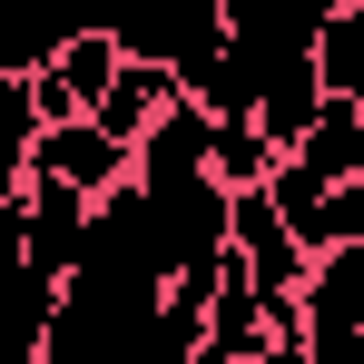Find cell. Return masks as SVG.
<instances>
[{"instance_id": "obj_1", "label": "cell", "mask_w": 364, "mask_h": 364, "mask_svg": "<svg viewBox=\"0 0 364 364\" xmlns=\"http://www.w3.org/2000/svg\"><path fill=\"white\" fill-rule=\"evenodd\" d=\"M207 296H217V256L168 276V286L69 276L60 305H50V335H40V364H197Z\"/></svg>"}, {"instance_id": "obj_2", "label": "cell", "mask_w": 364, "mask_h": 364, "mask_svg": "<svg viewBox=\"0 0 364 364\" xmlns=\"http://www.w3.org/2000/svg\"><path fill=\"white\" fill-rule=\"evenodd\" d=\"M99 30L119 40L128 60H207L217 40H227V0H99Z\"/></svg>"}, {"instance_id": "obj_3", "label": "cell", "mask_w": 364, "mask_h": 364, "mask_svg": "<svg viewBox=\"0 0 364 364\" xmlns=\"http://www.w3.org/2000/svg\"><path fill=\"white\" fill-rule=\"evenodd\" d=\"M119 40L109 30H79V40H60L50 60L30 69V109H40V128H60V119H89L99 99H109V79H119Z\"/></svg>"}, {"instance_id": "obj_4", "label": "cell", "mask_w": 364, "mask_h": 364, "mask_svg": "<svg viewBox=\"0 0 364 364\" xmlns=\"http://www.w3.org/2000/svg\"><path fill=\"white\" fill-rule=\"evenodd\" d=\"M30 178H60V187H79V197H109V187L138 178V148L109 138L99 119H60V128L30 138Z\"/></svg>"}, {"instance_id": "obj_5", "label": "cell", "mask_w": 364, "mask_h": 364, "mask_svg": "<svg viewBox=\"0 0 364 364\" xmlns=\"http://www.w3.org/2000/svg\"><path fill=\"white\" fill-rule=\"evenodd\" d=\"M89 207H99V197H79V187H60V178L20 187V256H30L50 286H69L79 256H89Z\"/></svg>"}, {"instance_id": "obj_6", "label": "cell", "mask_w": 364, "mask_h": 364, "mask_svg": "<svg viewBox=\"0 0 364 364\" xmlns=\"http://www.w3.org/2000/svg\"><path fill=\"white\" fill-rule=\"evenodd\" d=\"M178 99H187V79H178L168 60H119V79H109V99H99L89 119L109 128V138H128V148H138V138H148V128L168 119Z\"/></svg>"}, {"instance_id": "obj_7", "label": "cell", "mask_w": 364, "mask_h": 364, "mask_svg": "<svg viewBox=\"0 0 364 364\" xmlns=\"http://www.w3.org/2000/svg\"><path fill=\"white\" fill-rule=\"evenodd\" d=\"M355 325H364V237L305 266V335H355Z\"/></svg>"}, {"instance_id": "obj_8", "label": "cell", "mask_w": 364, "mask_h": 364, "mask_svg": "<svg viewBox=\"0 0 364 364\" xmlns=\"http://www.w3.org/2000/svg\"><path fill=\"white\" fill-rule=\"evenodd\" d=\"M286 158H296L305 178H325V187H335V178H364V99H325L315 128H305Z\"/></svg>"}, {"instance_id": "obj_9", "label": "cell", "mask_w": 364, "mask_h": 364, "mask_svg": "<svg viewBox=\"0 0 364 364\" xmlns=\"http://www.w3.org/2000/svg\"><path fill=\"white\" fill-rule=\"evenodd\" d=\"M207 138H217V109L178 99L168 119L138 138V178H197V168H207Z\"/></svg>"}, {"instance_id": "obj_10", "label": "cell", "mask_w": 364, "mask_h": 364, "mask_svg": "<svg viewBox=\"0 0 364 364\" xmlns=\"http://www.w3.org/2000/svg\"><path fill=\"white\" fill-rule=\"evenodd\" d=\"M315 79H325V99H364V10H325V30H315Z\"/></svg>"}, {"instance_id": "obj_11", "label": "cell", "mask_w": 364, "mask_h": 364, "mask_svg": "<svg viewBox=\"0 0 364 364\" xmlns=\"http://www.w3.org/2000/svg\"><path fill=\"white\" fill-rule=\"evenodd\" d=\"M207 168L227 187H266V168H276V138L256 119H217V138H207Z\"/></svg>"}, {"instance_id": "obj_12", "label": "cell", "mask_w": 364, "mask_h": 364, "mask_svg": "<svg viewBox=\"0 0 364 364\" xmlns=\"http://www.w3.org/2000/svg\"><path fill=\"white\" fill-rule=\"evenodd\" d=\"M305 364H364V325L355 335H305Z\"/></svg>"}, {"instance_id": "obj_13", "label": "cell", "mask_w": 364, "mask_h": 364, "mask_svg": "<svg viewBox=\"0 0 364 364\" xmlns=\"http://www.w3.org/2000/svg\"><path fill=\"white\" fill-rule=\"evenodd\" d=\"M345 10H364V0H345Z\"/></svg>"}]
</instances>
